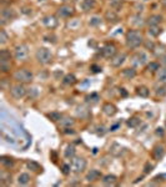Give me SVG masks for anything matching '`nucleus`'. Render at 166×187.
Returning a JSON list of instances; mask_svg holds the SVG:
<instances>
[{"mask_svg":"<svg viewBox=\"0 0 166 187\" xmlns=\"http://www.w3.org/2000/svg\"><path fill=\"white\" fill-rule=\"evenodd\" d=\"M155 92H156V95L162 97L166 95V86L165 85H160V86H156L155 87Z\"/></svg>","mask_w":166,"mask_h":187,"instance_id":"e433bc0d","label":"nucleus"},{"mask_svg":"<svg viewBox=\"0 0 166 187\" xmlns=\"http://www.w3.org/2000/svg\"><path fill=\"white\" fill-rule=\"evenodd\" d=\"M120 92H121L122 96H126V95H127V92L125 91V89H120Z\"/></svg>","mask_w":166,"mask_h":187,"instance_id":"603ef678","label":"nucleus"},{"mask_svg":"<svg viewBox=\"0 0 166 187\" xmlns=\"http://www.w3.org/2000/svg\"><path fill=\"white\" fill-rule=\"evenodd\" d=\"M109 4H110V6L112 9L117 10L124 5V0H109Z\"/></svg>","mask_w":166,"mask_h":187,"instance_id":"c9c22d12","label":"nucleus"},{"mask_svg":"<svg viewBox=\"0 0 166 187\" xmlns=\"http://www.w3.org/2000/svg\"><path fill=\"white\" fill-rule=\"evenodd\" d=\"M127 126L129 127H132V128H135V127H137L140 123H141V120L137 117V116H132L131 118H129L127 120Z\"/></svg>","mask_w":166,"mask_h":187,"instance_id":"72a5a7b5","label":"nucleus"},{"mask_svg":"<svg viewBox=\"0 0 166 187\" xmlns=\"http://www.w3.org/2000/svg\"><path fill=\"white\" fill-rule=\"evenodd\" d=\"M162 21V16L159 14H154V15H150L146 20V24L149 26H152V25H159L160 23Z\"/></svg>","mask_w":166,"mask_h":187,"instance_id":"aec40b11","label":"nucleus"},{"mask_svg":"<svg viewBox=\"0 0 166 187\" xmlns=\"http://www.w3.org/2000/svg\"><path fill=\"white\" fill-rule=\"evenodd\" d=\"M8 40H9V36L6 34V31L4 29L0 30V45H5L8 43Z\"/></svg>","mask_w":166,"mask_h":187,"instance_id":"4c0bfd02","label":"nucleus"},{"mask_svg":"<svg viewBox=\"0 0 166 187\" xmlns=\"http://www.w3.org/2000/svg\"><path fill=\"white\" fill-rule=\"evenodd\" d=\"M74 123H75V120L72 117H67V116H65V117H61V120L59 121V125L63 128H67V127H72L74 126Z\"/></svg>","mask_w":166,"mask_h":187,"instance_id":"5701e85b","label":"nucleus"},{"mask_svg":"<svg viewBox=\"0 0 166 187\" xmlns=\"http://www.w3.org/2000/svg\"><path fill=\"white\" fill-rule=\"evenodd\" d=\"M0 70L4 74L11 70V54L6 49L0 50Z\"/></svg>","mask_w":166,"mask_h":187,"instance_id":"f03ea898","label":"nucleus"},{"mask_svg":"<svg viewBox=\"0 0 166 187\" xmlns=\"http://www.w3.org/2000/svg\"><path fill=\"white\" fill-rule=\"evenodd\" d=\"M15 16H16V13H15L14 9L4 8L1 10V15H0V24H1V26L6 25L8 23H10L13 19H15Z\"/></svg>","mask_w":166,"mask_h":187,"instance_id":"0eeeda50","label":"nucleus"},{"mask_svg":"<svg viewBox=\"0 0 166 187\" xmlns=\"http://www.w3.org/2000/svg\"><path fill=\"white\" fill-rule=\"evenodd\" d=\"M35 58L39 64L41 65H48L53 60V53L48 48H39L35 53Z\"/></svg>","mask_w":166,"mask_h":187,"instance_id":"7ed1b4c3","label":"nucleus"},{"mask_svg":"<svg viewBox=\"0 0 166 187\" xmlns=\"http://www.w3.org/2000/svg\"><path fill=\"white\" fill-rule=\"evenodd\" d=\"M80 25V20L77 19H74V20H70L69 23H67V26H69L70 29H76L77 26Z\"/></svg>","mask_w":166,"mask_h":187,"instance_id":"79ce46f5","label":"nucleus"},{"mask_svg":"<svg viewBox=\"0 0 166 187\" xmlns=\"http://www.w3.org/2000/svg\"><path fill=\"white\" fill-rule=\"evenodd\" d=\"M44 40L48 41V43H51V44H55L56 43V36L54 34H50V35H45L44 36Z\"/></svg>","mask_w":166,"mask_h":187,"instance_id":"c03bdc74","label":"nucleus"},{"mask_svg":"<svg viewBox=\"0 0 166 187\" xmlns=\"http://www.w3.org/2000/svg\"><path fill=\"white\" fill-rule=\"evenodd\" d=\"M100 177H102L100 171H99V170H96V168H92V170H90L89 172L86 173L85 180L87 181V182H95V181H97Z\"/></svg>","mask_w":166,"mask_h":187,"instance_id":"ddd939ff","label":"nucleus"},{"mask_svg":"<svg viewBox=\"0 0 166 187\" xmlns=\"http://www.w3.org/2000/svg\"><path fill=\"white\" fill-rule=\"evenodd\" d=\"M70 171H71V166L70 165H67V163H63V165H61V172H63L65 176L69 175Z\"/></svg>","mask_w":166,"mask_h":187,"instance_id":"37998d69","label":"nucleus"},{"mask_svg":"<svg viewBox=\"0 0 166 187\" xmlns=\"http://www.w3.org/2000/svg\"><path fill=\"white\" fill-rule=\"evenodd\" d=\"M63 84L64 85H67V86H71V85H74L76 84V77L75 75H72V74H67L63 77Z\"/></svg>","mask_w":166,"mask_h":187,"instance_id":"c85d7f7f","label":"nucleus"},{"mask_svg":"<svg viewBox=\"0 0 166 187\" xmlns=\"http://www.w3.org/2000/svg\"><path fill=\"white\" fill-rule=\"evenodd\" d=\"M30 182V175L29 173H20L18 176V185L20 186H26Z\"/></svg>","mask_w":166,"mask_h":187,"instance_id":"a878e982","label":"nucleus"},{"mask_svg":"<svg viewBox=\"0 0 166 187\" xmlns=\"http://www.w3.org/2000/svg\"><path fill=\"white\" fill-rule=\"evenodd\" d=\"M136 95L140 97H147L150 95V89L147 86H144V85L139 86L136 89Z\"/></svg>","mask_w":166,"mask_h":187,"instance_id":"cd10ccee","label":"nucleus"},{"mask_svg":"<svg viewBox=\"0 0 166 187\" xmlns=\"http://www.w3.org/2000/svg\"><path fill=\"white\" fill-rule=\"evenodd\" d=\"M147 55L144 53V51H140V53H136L132 58H131V62L135 66H142L145 64H147Z\"/></svg>","mask_w":166,"mask_h":187,"instance_id":"9d476101","label":"nucleus"},{"mask_svg":"<svg viewBox=\"0 0 166 187\" xmlns=\"http://www.w3.org/2000/svg\"><path fill=\"white\" fill-rule=\"evenodd\" d=\"M74 14V9H72L70 5H61V6L56 10V15L59 18H70L71 15Z\"/></svg>","mask_w":166,"mask_h":187,"instance_id":"9b49d317","label":"nucleus"},{"mask_svg":"<svg viewBox=\"0 0 166 187\" xmlns=\"http://www.w3.org/2000/svg\"><path fill=\"white\" fill-rule=\"evenodd\" d=\"M136 11H142V9H144V5H140V4H136Z\"/></svg>","mask_w":166,"mask_h":187,"instance_id":"3c124183","label":"nucleus"},{"mask_svg":"<svg viewBox=\"0 0 166 187\" xmlns=\"http://www.w3.org/2000/svg\"><path fill=\"white\" fill-rule=\"evenodd\" d=\"M96 6V0H82L81 1V9L82 11H90Z\"/></svg>","mask_w":166,"mask_h":187,"instance_id":"412c9836","label":"nucleus"},{"mask_svg":"<svg viewBox=\"0 0 166 187\" xmlns=\"http://www.w3.org/2000/svg\"><path fill=\"white\" fill-rule=\"evenodd\" d=\"M70 166L74 173H81L86 168V160L84 157H72Z\"/></svg>","mask_w":166,"mask_h":187,"instance_id":"39448f33","label":"nucleus"},{"mask_svg":"<svg viewBox=\"0 0 166 187\" xmlns=\"http://www.w3.org/2000/svg\"><path fill=\"white\" fill-rule=\"evenodd\" d=\"M121 76L126 80H132L136 76V70L134 67H126V69L121 70Z\"/></svg>","mask_w":166,"mask_h":187,"instance_id":"a211bd4d","label":"nucleus"},{"mask_svg":"<svg viewBox=\"0 0 166 187\" xmlns=\"http://www.w3.org/2000/svg\"><path fill=\"white\" fill-rule=\"evenodd\" d=\"M75 153H76V150H75V146H72V145H67L65 151H64V156L66 158H72L75 157Z\"/></svg>","mask_w":166,"mask_h":187,"instance_id":"c756f323","label":"nucleus"},{"mask_svg":"<svg viewBox=\"0 0 166 187\" xmlns=\"http://www.w3.org/2000/svg\"><path fill=\"white\" fill-rule=\"evenodd\" d=\"M26 166H28L29 170L34 171V172H40V171H41V166H40L38 162L33 161V160H29L28 162H26Z\"/></svg>","mask_w":166,"mask_h":187,"instance_id":"2f4dec72","label":"nucleus"},{"mask_svg":"<svg viewBox=\"0 0 166 187\" xmlns=\"http://www.w3.org/2000/svg\"><path fill=\"white\" fill-rule=\"evenodd\" d=\"M102 24V19L100 16H97V15H94V16H91L89 19V25L90 26H100Z\"/></svg>","mask_w":166,"mask_h":187,"instance_id":"473e14b6","label":"nucleus"},{"mask_svg":"<svg viewBox=\"0 0 166 187\" xmlns=\"http://www.w3.org/2000/svg\"><path fill=\"white\" fill-rule=\"evenodd\" d=\"M131 24L139 28V26H142V25L145 24V21H144V19H142L141 15L136 14V15H134V16L131 18Z\"/></svg>","mask_w":166,"mask_h":187,"instance_id":"7c9ffc66","label":"nucleus"},{"mask_svg":"<svg viewBox=\"0 0 166 187\" xmlns=\"http://www.w3.org/2000/svg\"><path fill=\"white\" fill-rule=\"evenodd\" d=\"M65 135H74L75 133V131L72 128H70V127H67V128H64V131H63Z\"/></svg>","mask_w":166,"mask_h":187,"instance_id":"a18cd8bd","label":"nucleus"},{"mask_svg":"<svg viewBox=\"0 0 166 187\" xmlns=\"http://www.w3.org/2000/svg\"><path fill=\"white\" fill-rule=\"evenodd\" d=\"M13 76L18 82H20V84H29V82H31L34 79L33 72L28 69H19L14 72Z\"/></svg>","mask_w":166,"mask_h":187,"instance_id":"20e7f679","label":"nucleus"},{"mask_svg":"<svg viewBox=\"0 0 166 187\" xmlns=\"http://www.w3.org/2000/svg\"><path fill=\"white\" fill-rule=\"evenodd\" d=\"M43 24L46 25V26L50 29H54L56 25H58V20H56V18L53 16V15H48V16H45L43 19Z\"/></svg>","mask_w":166,"mask_h":187,"instance_id":"6ab92c4d","label":"nucleus"},{"mask_svg":"<svg viewBox=\"0 0 166 187\" xmlns=\"http://www.w3.org/2000/svg\"><path fill=\"white\" fill-rule=\"evenodd\" d=\"M91 70H92V72H101V67L97 66V65H92Z\"/></svg>","mask_w":166,"mask_h":187,"instance_id":"de8ad7c7","label":"nucleus"},{"mask_svg":"<svg viewBox=\"0 0 166 187\" xmlns=\"http://www.w3.org/2000/svg\"><path fill=\"white\" fill-rule=\"evenodd\" d=\"M105 20L107 23H117L119 21V16H117V14L116 11H114V10H107V11L105 13Z\"/></svg>","mask_w":166,"mask_h":187,"instance_id":"4be33fe9","label":"nucleus"},{"mask_svg":"<svg viewBox=\"0 0 166 187\" xmlns=\"http://www.w3.org/2000/svg\"><path fill=\"white\" fill-rule=\"evenodd\" d=\"M144 46L150 51H154L155 50V43L152 40H144Z\"/></svg>","mask_w":166,"mask_h":187,"instance_id":"a19ab883","label":"nucleus"},{"mask_svg":"<svg viewBox=\"0 0 166 187\" xmlns=\"http://www.w3.org/2000/svg\"><path fill=\"white\" fill-rule=\"evenodd\" d=\"M117 182V177L115 175H105L101 177V183L104 186H114Z\"/></svg>","mask_w":166,"mask_h":187,"instance_id":"f3484780","label":"nucleus"},{"mask_svg":"<svg viewBox=\"0 0 166 187\" xmlns=\"http://www.w3.org/2000/svg\"><path fill=\"white\" fill-rule=\"evenodd\" d=\"M164 156H165V147L162 145H156V146L152 148V157L156 161H160Z\"/></svg>","mask_w":166,"mask_h":187,"instance_id":"4468645a","label":"nucleus"},{"mask_svg":"<svg viewBox=\"0 0 166 187\" xmlns=\"http://www.w3.org/2000/svg\"><path fill=\"white\" fill-rule=\"evenodd\" d=\"M125 43L126 46L130 49H137L140 45L144 44V36L137 30H130L125 35Z\"/></svg>","mask_w":166,"mask_h":187,"instance_id":"f257e3e1","label":"nucleus"},{"mask_svg":"<svg viewBox=\"0 0 166 187\" xmlns=\"http://www.w3.org/2000/svg\"><path fill=\"white\" fill-rule=\"evenodd\" d=\"M161 3H162V5H164V6L166 8V0H161Z\"/></svg>","mask_w":166,"mask_h":187,"instance_id":"864d4df0","label":"nucleus"},{"mask_svg":"<svg viewBox=\"0 0 166 187\" xmlns=\"http://www.w3.org/2000/svg\"><path fill=\"white\" fill-rule=\"evenodd\" d=\"M10 94H11V96L14 98L20 100V98H23V97L26 96L28 90H26V87H25L23 84L18 82V84H15V85H13L11 87H10Z\"/></svg>","mask_w":166,"mask_h":187,"instance_id":"423d86ee","label":"nucleus"},{"mask_svg":"<svg viewBox=\"0 0 166 187\" xmlns=\"http://www.w3.org/2000/svg\"><path fill=\"white\" fill-rule=\"evenodd\" d=\"M160 64L166 66V55H162L161 58H160Z\"/></svg>","mask_w":166,"mask_h":187,"instance_id":"09e8293b","label":"nucleus"},{"mask_svg":"<svg viewBox=\"0 0 166 187\" xmlns=\"http://www.w3.org/2000/svg\"><path fill=\"white\" fill-rule=\"evenodd\" d=\"M154 167H155V166L151 162H149V161H147V162H145V165H144V173L145 175H149L154 170Z\"/></svg>","mask_w":166,"mask_h":187,"instance_id":"58836bf2","label":"nucleus"},{"mask_svg":"<svg viewBox=\"0 0 166 187\" xmlns=\"http://www.w3.org/2000/svg\"><path fill=\"white\" fill-rule=\"evenodd\" d=\"M100 53H101V56H104L105 59H111L116 54V46L114 44H106L101 48Z\"/></svg>","mask_w":166,"mask_h":187,"instance_id":"1a4fd4ad","label":"nucleus"},{"mask_svg":"<svg viewBox=\"0 0 166 187\" xmlns=\"http://www.w3.org/2000/svg\"><path fill=\"white\" fill-rule=\"evenodd\" d=\"M164 133H165V131H164V128L162 127H157L156 128V135H157V136H164Z\"/></svg>","mask_w":166,"mask_h":187,"instance_id":"49530a36","label":"nucleus"},{"mask_svg":"<svg viewBox=\"0 0 166 187\" xmlns=\"http://www.w3.org/2000/svg\"><path fill=\"white\" fill-rule=\"evenodd\" d=\"M120 127V122H117V123H115L114 126H111L110 127V131H116V128H119Z\"/></svg>","mask_w":166,"mask_h":187,"instance_id":"8fccbe9b","label":"nucleus"},{"mask_svg":"<svg viewBox=\"0 0 166 187\" xmlns=\"http://www.w3.org/2000/svg\"><path fill=\"white\" fill-rule=\"evenodd\" d=\"M14 56H15V59L19 61H25L29 56V46L25 44L18 45L14 50Z\"/></svg>","mask_w":166,"mask_h":187,"instance_id":"6e6552de","label":"nucleus"},{"mask_svg":"<svg viewBox=\"0 0 166 187\" xmlns=\"http://www.w3.org/2000/svg\"><path fill=\"white\" fill-rule=\"evenodd\" d=\"M156 79L160 84H166V66L159 69V71L156 72Z\"/></svg>","mask_w":166,"mask_h":187,"instance_id":"393cba45","label":"nucleus"},{"mask_svg":"<svg viewBox=\"0 0 166 187\" xmlns=\"http://www.w3.org/2000/svg\"><path fill=\"white\" fill-rule=\"evenodd\" d=\"M147 69L151 72H157L159 69H160V65H159V62H150V64L147 65Z\"/></svg>","mask_w":166,"mask_h":187,"instance_id":"ea45409f","label":"nucleus"},{"mask_svg":"<svg viewBox=\"0 0 166 187\" xmlns=\"http://www.w3.org/2000/svg\"><path fill=\"white\" fill-rule=\"evenodd\" d=\"M126 61V54L124 53H116L115 56H112V58L110 59V64L112 67H120L124 62Z\"/></svg>","mask_w":166,"mask_h":187,"instance_id":"f8f14e48","label":"nucleus"},{"mask_svg":"<svg viewBox=\"0 0 166 187\" xmlns=\"http://www.w3.org/2000/svg\"><path fill=\"white\" fill-rule=\"evenodd\" d=\"M161 31H162V29L160 28L159 25H152V26H149L147 33L150 36H152V38H157V36L161 34Z\"/></svg>","mask_w":166,"mask_h":187,"instance_id":"bb28decb","label":"nucleus"},{"mask_svg":"<svg viewBox=\"0 0 166 187\" xmlns=\"http://www.w3.org/2000/svg\"><path fill=\"white\" fill-rule=\"evenodd\" d=\"M124 152H125V147H122L120 143L117 142H114L111 146H110V153L114 155V156H121Z\"/></svg>","mask_w":166,"mask_h":187,"instance_id":"dca6fc26","label":"nucleus"},{"mask_svg":"<svg viewBox=\"0 0 166 187\" xmlns=\"http://www.w3.org/2000/svg\"><path fill=\"white\" fill-rule=\"evenodd\" d=\"M102 111H104V113H105L106 116H114V115H115V113L117 112L116 106L114 105V103H111V102H106V103H104V106H102Z\"/></svg>","mask_w":166,"mask_h":187,"instance_id":"2eb2a0df","label":"nucleus"},{"mask_svg":"<svg viewBox=\"0 0 166 187\" xmlns=\"http://www.w3.org/2000/svg\"><path fill=\"white\" fill-rule=\"evenodd\" d=\"M0 163H1L3 167L10 168L14 166V160H13V157H10V156H1V157H0Z\"/></svg>","mask_w":166,"mask_h":187,"instance_id":"b1692460","label":"nucleus"},{"mask_svg":"<svg viewBox=\"0 0 166 187\" xmlns=\"http://www.w3.org/2000/svg\"><path fill=\"white\" fill-rule=\"evenodd\" d=\"M48 118H50L53 122H58V121H60L61 120V117H63V115H61L60 112H56V111H53V112H50V113H48Z\"/></svg>","mask_w":166,"mask_h":187,"instance_id":"f704fd0d","label":"nucleus"}]
</instances>
